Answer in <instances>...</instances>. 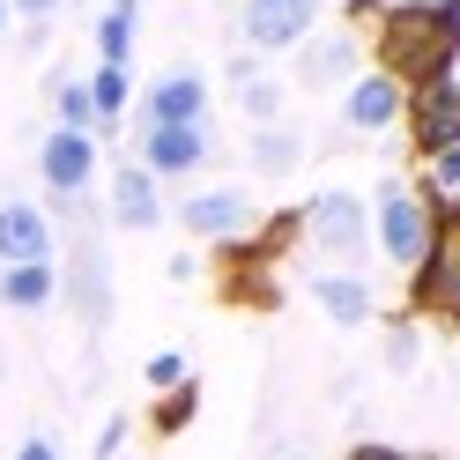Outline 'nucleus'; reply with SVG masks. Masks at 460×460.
Wrapping results in <instances>:
<instances>
[{
  "label": "nucleus",
  "instance_id": "f257e3e1",
  "mask_svg": "<svg viewBox=\"0 0 460 460\" xmlns=\"http://www.w3.org/2000/svg\"><path fill=\"white\" fill-rule=\"evenodd\" d=\"M371 45H379V67L394 82L453 67V52H460V0H394V8H379V22H371Z\"/></svg>",
  "mask_w": 460,
  "mask_h": 460
},
{
  "label": "nucleus",
  "instance_id": "f03ea898",
  "mask_svg": "<svg viewBox=\"0 0 460 460\" xmlns=\"http://www.w3.org/2000/svg\"><path fill=\"white\" fill-rule=\"evenodd\" d=\"M438 230H453V223L430 216V200H423L409 179H379V193H371V252H379L386 268L409 275Z\"/></svg>",
  "mask_w": 460,
  "mask_h": 460
},
{
  "label": "nucleus",
  "instance_id": "7ed1b4c3",
  "mask_svg": "<svg viewBox=\"0 0 460 460\" xmlns=\"http://www.w3.org/2000/svg\"><path fill=\"white\" fill-rule=\"evenodd\" d=\"M290 223L312 238V252H320V261H334V268H357L364 252H371V200H364V193H349V186L312 193Z\"/></svg>",
  "mask_w": 460,
  "mask_h": 460
},
{
  "label": "nucleus",
  "instance_id": "20e7f679",
  "mask_svg": "<svg viewBox=\"0 0 460 460\" xmlns=\"http://www.w3.org/2000/svg\"><path fill=\"white\" fill-rule=\"evenodd\" d=\"M401 119H409V149L416 156H438L460 141V90H453V67H430L409 82L401 97Z\"/></svg>",
  "mask_w": 460,
  "mask_h": 460
},
{
  "label": "nucleus",
  "instance_id": "39448f33",
  "mask_svg": "<svg viewBox=\"0 0 460 460\" xmlns=\"http://www.w3.org/2000/svg\"><path fill=\"white\" fill-rule=\"evenodd\" d=\"M60 305L75 312L82 327H104L111 320V252L97 230H75L67 261H60Z\"/></svg>",
  "mask_w": 460,
  "mask_h": 460
},
{
  "label": "nucleus",
  "instance_id": "423d86ee",
  "mask_svg": "<svg viewBox=\"0 0 460 460\" xmlns=\"http://www.w3.org/2000/svg\"><path fill=\"white\" fill-rule=\"evenodd\" d=\"M305 31H320V0H245L238 8V38L261 60H282Z\"/></svg>",
  "mask_w": 460,
  "mask_h": 460
},
{
  "label": "nucleus",
  "instance_id": "0eeeda50",
  "mask_svg": "<svg viewBox=\"0 0 460 460\" xmlns=\"http://www.w3.org/2000/svg\"><path fill=\"white\" fill-rule=\"evenodd\" d=\"M38 179L52 200H75V193H90L97 179V134L90 127H52L38 141Z\"/></svg>",
  "mask_w": 460,
  "mask_h": 460
},
{
  "label": "nucleus",
  "instance_id": "6e6552de",
  "mask_svg": "<svg viewBox=\"0 0 460 460\" xmlns=\"http://www.w3.org/2000/svg\"><path fill=\"white\" fill-rule=\"evenodd\" d=\"M401 97H409V82H394L386 67L349 75L341 82V127L349 134H394L401 127Z\"/></svg>",
  "mask_w": 460,
  "mask_h": 460
},
{
  "label": "nucleus",
  "instance_id": "1a4fd4ad",
  "mask_svg": "<svg viewBox=\"0 0 460 460\" xmlns=\"http://www.w3.org/2000/svg\"><path fill=\"white\" fill-rule=\"evenodd\" d=\"M179 223H186V238H200V245H230V238H245V230H252V200L238 186L186 193L179 200Z\"/></svg>",
  "mask_w": 460,
  "mask_h": 460
},
{
  "label": "nucleus",
  "instance_id": "9d476101",
  "mask_svg": "<svg viewBox=\"0 0 460 460\" xmlns=\"http://www.w3.org/2000/svg\"><path fill=\"white\" fill-rule=\"evenodd\" d=\"M104 200H111V223H119V230H156V223H164V179H156L141 156L111 164Z\"/></svg>",
  "mask_w": 460,
  "mask_h": 460
},
{
  "label": "nucleus",
  "instance_id": "9b49d317",
  "mask_svg": "<svg viewBox=\"0 0 460 460\" xmlns=\"http://www.w3.org/2000/svg\"><path fill=\"white\" fill-rule=\"evenodd\" d=\"M409 305L423 320H438V327L460 320V305H453V230H438V238L423 245V261L409 268Z\"/></svg>",
  "mask_w": 460,
  "mask_h": 460
},
{
  "label": "nucleus",
  "instance_id": "f8f14e48",
  "mask_svg": "<svg viewBox=\"0 0 460 460\" xmlns=\"http://www.w3.org/2000/svg\"><path fill=\"white\" fill-rule=\"evenodd\" d=\"M141 164L156 179H193L208 164V119H186V127H141Z\"/></svg>",
  "mask_w": 460,
  "mask_h": 460
},
{
  "label": "nucleus",
  "instance_id": "ddd939ff",
  "mask_svg": "<svg viewBox=\"0 0 460 460\" xmlns=\"http://www.w3.org/2000/svg\"><path fill=\"white\" fill-rule=\"evenodd\" d=\"M290 52H297V82H305V90H341V82L357 75V60H364V45L349 31H327V38L305 31Z\"/></svg>",
  "mask_w": 460,
  "mask_h": 460
},
{
  "label": "nucleus",
  "instance_id": "4468645a",
  "mask_svg": "<svg viewBox=\"0 0 460 460\" xmlns=\"http://www.w3.org/2000/svg\"><path fill=\"white\" fill-rule=\"evenodd\" d=\"M186 119H208V75H164L149 97H141V127H186Z\"/></svg>",
  "mask_w": 460,
  "mask_h": 460
},
{
  "label": "nucleus",
  "instance_id": "2eb2a0df",
  "mask_svg": "<svg viewBox=\"0 0 460 460\" xmlns=\"http://www.w3.org/2000/svg\"><path fill=\"white\" fill-rule=\"evenodd\" d=\"M312 305H320L334 327H364L371 312H379V297H371V282H364L357 268H334V261H327L320 275H312Z\"/></svg>",
  "mask_w": 460,
  "mask_h": 460
},
{
  "label": "nucleus",
  "instance_id": "dca6fc26",
  "mask_svg": "<svg viewBox=\"0 0 460 460\" xmlns=\"http://www.w3.org/2000/svg\"><path fill=\"white\" fill-rule=\"evenodd\" d=\"M0 305L8 312L60 305V252H45V261H0Z\"/></svg>",
  "mask_w": 460,
  "mask_h": 460
},
{
  "label": "nucleus",
  "instance_id": "f3484780",
  "mask_svg": "<svg viewBox=\"0 0 460 460\" xmlns=\"http://www.w3.org/2000/svg\"><path fill=\"white\" fill-rule=\"evenodd\" d=\"M52 252V216L38 200H0V261H45Z\"/></svg>",
  "mask_w": 460,
  "mask_h": 460
},
{
  "label": "nucleus",
  "instance_id": "a211bd4d",
  "mask_svg": "<svg viewBox=\"0 0 460 460\" xmlns=\"http://www.w3.org/2000/svg\"><path fill=\"white\" fill-rule=\"evenodd\" d=\"M230 90H238V111L252 127H268L282 119V75H268L261 52H245V60H230Z\"/></svg>",
  "mask_w": 460,
  "mask_h": 460
},
{
  "label": "nucleus",
  "instance_id": "6ab92c4d",
  "mask_svg": "<svg viewBox=\"0 0 460 460\" xmlns=\"http://www.w3.org/2000/svg\"><path fill=\"white\" fill-rule=\"evenodd\" d=\"M252 171H261V179H290V171H305V134L268 119L261 134H252Z\"/></svg>",
  "mask_w": 460,
  "mask_h": 460
},
{
  "label": "nucleus",
  "instance_id": "aec40b11",
  "mask_svg": "<svg viewBox=\"0 0 460 460\" xmlns=\"http://www.w3.org/2000/svg\"><path fill=\"white\" fill-rule=\"evenodd\" d=\"M82 82H90V104H97V141H111L119 119H127V104H134V82H127V67H111V60H97V75H82Z\"/></svg>",
  "mask_w": 460,
  "mask_h": 460
},
{
  "label": "nucleus",
  "instance_id": "412c9836",
  "mask_svg": "<svg viewBox=\"0 0 460 460\" xmlns=\"http://www.w3.org/2000/svg\"><path fill=\"white\" fill-rule=\"evenodd\" d=\"M134 22H141V0H104L97 8V60H111V67H127L134 60Z\"/></svg>",
  "mask_w": 460,
  "mask_h": 460
},
{
  "label": "nucleus",
  "instance_id": "4be33fe9",
  "mask_svg": "<svg viewBox=\"0 0 460 460\" xmlns=\"http://www.w3.org/2000/svg\"><path fill=\"white\" fill-rule=\"evenodd\" d=\"M200 416V386H193V371L179 386H164V401H156V438H179V430Z\"/></svg>",
  "mask_w": 460,
  "mask_h": 460
},
{
  "label": "nucleus",
  "instance_id": "5701e85b",
  "mask_svg": "<svg viewBox=\"0 0 460 460\" xmlns=\"http://www.w3.org/2000/svg\"><path fill=\"white\" fill-rule=\"evenodd\" d=\"M379 364L394 371V379H409V371L423 364V327H416V320H394V327H386V349H379Z\"/></svg>",
  "mask_w": 460,
  "mask_h": 460
},
{
  "label": "nucleus",
  "instance_id": "b1692460",
  "mask_svg": "<svg viewBox=\"0 0 460 460\" xmlns=\"http://www.w3.org/2000/svg\"><path fill=\"white\" fill-rule=\"evenodd\" d=\"M52 111H60V127H90V134H97V104H90V82H60V90H52Z\"/></svg>",
  "mask_w": 460,
  "mask_h": 460
},
{
  "label": "nucleus",
  "instance_id": "393cba45",
  "mask_svg": "<svg viewBox=\"0 0 460 460\" xmlns=\"http://www.w3.org/2000/svg\"><path fill=\"white\" fill-rule=\"evenodd\" d=\"M141 379H149V394L179 386V379H186V357H179V349H149V364H141Z\"/></svg>",
  "mask_w": 460,
  "mask_h": 460
},
{
  "label": "nucleus",
  "instance_id": "a878e982",
  "mask_svg": "<svg viewBox=\"0 0 460 460\" xmlns=\"http://www.w3.org/2000/svg\"><path fill=\"white\" fill-rule=\"evenodd\" d=\"M8 8H15L22 22H52V15H60V8H67V0H8Z\"/></svg>",
  "mask_w": 460,
  "mask_h": 460
},
{
  "label": "nucleus",
  "instance_id": "bb28decb",
  "mask_svg": "<svg viewBox=\"0 0 460 460\" xmlns=\"http://www.w3.org/2000/svg\"><path fill=\"white\" fill-rule=\"evenodd\" d=\"M127 430H134L127 416H104V430H97V453H119V446H127Z\"/></svg>",
  "mask_w": 460,
  "mask_h": 460
},
{
  "label": "nucleus",
  "instance_id": "cd10ccee",
  "mask_svg": "<svg viewBox=\"0 0 460 460\" xmlns=\"http://www.w3.org/2000/svg\"><path fill=\"white\" fill-rule=\"evenodd\" d=\"M22 460H60V438H52V430H31V438H22Z\"/></svg>",
  "mask_w": 460,
  "mask_h": 460
},
{
  "label": "nucleus",
  "instance_id": "c85d7f7f",
  "mask_svg": "<svg viewBox=\"0 0 460 460\" xmlns=\"http://www.w3.org/2000/svg\"><path fill=\"white\" fill-rule=\"evenodd\" d=\"M349 22H379V0H349Z\"/></svg>",
  "mask_w": 460,
  "mask_h": 460
},
{
  "label": "nucleus",
  "instance_id": "c756f323",
  "mask_svg": "<svg viewBox=\"0 0 460 460\" xmlns=\"http://www.w3.org/2000/svg\"><path fill=\"white\" fill-rule=\"evenodd\" d=\"M8 22H15V8H8V0H0V38H8Z\"/></svg>",
  "mask_w": 460,
  "mask_h": 460
},
{
  "label": "nucleus",
  "instance_id": "7c9ffc66",
  "mask_svg": "<svg viewBox=\"0 0 460 460\" xmlns=\"http://www.w3.org/2000/svg\"><path fill=\"white\" fill-rule=\"evenodd\" d=\"M0 379H8V371H0Z\"/></svg>",
  "mask_w": 460,
  "mask_h": 460
}]
</instances>
